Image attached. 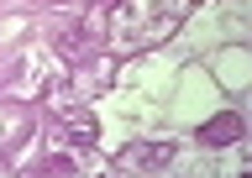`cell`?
<instances>
[{"mask_svg":"<svg viewBox=\"0 0 252 178\" xmlns=\"http://www.w3.org/2000/svg\"><path fill=\"white\" fill-rule=\"evenodd\" d=\"M168 162H173V142H131L121 152V168H131V173H153Z\"/></svg>","mask_w":252,"mask_h":178,"instance_id":"obj_1","label":"cell"},{"mask_svg":"<svg viewBox=\"0 0 252 178\" xmlns=\"http://www.w3.org/2000/svg\"><path fill=\"white\" fill-rule=\"evenodd\" d=\"M58 131H63V142H74V147H94L100 142V121H94L90 110H68Z\"/></svg>","mask_w":252,"mask_h":178,"instance_id":"obj_2","label":"cell"},{"mask_svg":"<svg viewBox=\"0 0 252 178\" xmlns=\"http://www.w3.org/2000/svg\"><path fill=\"white\" fill-rule=\"evenodd\" d=\"M236 136H242V115H231V110L200 126V142L205 147H226V142H236Z\"/></svg>","mask_w":252,"mask_h":178,"instance_id":"obj_3","label":"cell"}]
</instances>
